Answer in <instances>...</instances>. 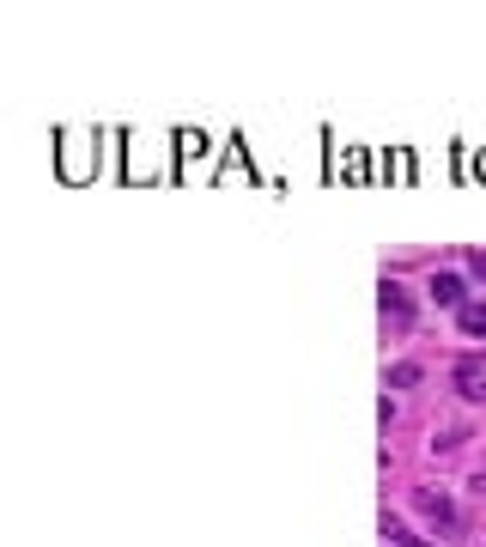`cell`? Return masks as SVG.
I'll return each mask as SVG.
<instances>
[{
    "label": "cell",
    "instance_id": "cell-1",
    "mask_svg": "<svg viewBox=\"0 0 486 547\" xmlns=\"http://www.w3.org/2000/svg\"><path fill=\"white\" fill-rule=\"evenodd\" d=\"M456 396L462 402H486V353H462L456 359Z\"/></svg>",
    "mask_w": 486,
    "mask_h": 547
},
{
    "label": "cell",
    "instance_id": "cell-2",
    "mask_svg": "<svg viewBox=\"0 0 486 547\" xmlns=\"http://www.w3.org/2000/svg\"><path fill=\"white\" fill-rule=\"evenodd\" d=\"M414 505H420V511H426L438 529H456V505H450L444 493H432V487H426V493H414Z\"/></svg>",
    "mask_w": 486,
    "mask_h": 547
},
{
    "label": "cell",
    "instance_id": "cell-3",
    "mask_svg": "<svg viewBox=\"0 0 486 547\" xmlns=\"http://www.w3.org/2000/svg\"><path fill=\"white\" fill-rule=\"evenodd\" d=\"M377 304H383V317H395V323H408V317H414V304H408V292H401L395 280H383V292H377Z\"/></svg>",
    "mask_w": 486,
    "mask_h": 547
},
{
    "label": "cell",
    "instance_id": "cell-4",
    "mask_svg": "<svg viewBox=\"0 0 486 547\" xmlns=\"http://www.w3.org/2000/svg\"><path fill=\"white\" fill-rule=\"evenodd\" d=\"M432 298H438V304H456V310L468 304V292H462V280H456V274H432Z\"/></svg>",
    "mask_w": 486,
    "mask_h": 547
},
{
    "label": "cell",
    "instance_id": "cell-5",
    "mask_svg": "<svg viewBox=\"0 0 486 547\" xmlns=\"http://www.w3.org/2000/svg\"><path fill=\"white\" fill-rule=\"evenodd\" d=\"M456 323H462L468 335H486V304H462V310H456Z\"/></svg>",
    "mask_w": 486,
    "mask_h": 547
},
{
    "label": "cell",
    "instance_id": "cell-6",
    "mask_svg": "<svg viewBox=\"0 0 486 547\" xmlns=\"http://www.w3.org/2000/svg\"><path fill=\"white\" fill-rule=\"evenodd\" d=\"M383 541H395V547H432V541H420V535H408L395 517H383Z\"/></svg>",
    "mask_w": 486,
    "mask_h": 547
},
{
    "label": "cell",
    "instance_id": "cell-7",
    "mask_svg": "<svg viewBox=\"0 0 486 547\" xmlns=\"http://www.w3.org/2000/svg\"><path fill=\"white\" fill-rule=\"evenodd\" d=\"M420 383V365H395V389H414Z\"/></svg>",
    "mask_w": 486,
    "mask_h": 547
},
{
    "label": "cell",
    "instance_id": "cell-8",
    "mask_svg": "<svg viewBox=\"0 0 486 547\" xmlns=\"http://www.w3.org/2000/svg\"><path fill=\"white\" fill-rule=\"evenodd\" d=\"M474 493H486V468H480V475H474Z\"/></svg>",
    "mask_w": 486,
    "mask_h": 547
},
{
    "label": "cell",
    "instance_id": "cell-9",
    "mask_svg": "<svg viewBox=\"0 0 486 547\" xmlns=\"http://www.w3.org/2000/svg\"><path fill=\"white\" fill-rule=\"evenodd\" d=\"M474 274H486V256H474Z\"/></svg>",
    "mask_w": 486,
    "mask_h": 547
}]
</instances>
